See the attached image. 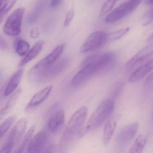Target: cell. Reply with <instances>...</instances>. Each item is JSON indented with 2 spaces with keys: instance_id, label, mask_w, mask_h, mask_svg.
Wrapping results in <instances>:
<instances>
[{
  "instance_id": "1",
  "label": "cell",
  "mask_w": 153,
  "mask_h": 153,
  "mask_svg": "<svg viewBox=\"0 0 153 153\" xmlns=\"http://www.w3.org/2000/svg\"><path fill=\"white\" fill-rule=\"evenodd\" d=\"M114 58V54L112 52L97 53L87 57L80 64V71L71 80L72 85L79 86L85 84L94 76L110 67Z\"/></svg>"
},
{
  "instance_id": "2",
  "label": "cell",
  "mask_w": 153,
  "mask_h": 153,
  "mask_svg": "<svg viewBox=\"0 0 153 153\" xmlns=\"http://www.w3.org/2000/svg\"><path fill=\"white\" fill-rule=\"evenodd\" d=\"M114 104L115 101L111 99L102 101L91 115L85 128L86 131L93 130L101 126L113 111Z\"/></svg>"
},
{
  "instance_id": "3",
  "label": "cell",
  "mask_w": 153,
  "mask_h": 153,
  "mask_svg": "<svg viewBox=\"0 0 153 153\" xmlns=\"http://www.w3.org/2000/svg\"><path fill=\"white\" fill-rule=\"evenodd\" d=\"M87 114V108L83 106L78 109L71 117L62 136L63 143L71 140L76 134L78 136L81 127L86 119Z\"/></svg>"
},
{
  "instance_id": "4",
  "label": "cell",
  "mask_w": 153,
  "mask_h": 153,
  "mask_svg": "<svg viewBox=\"0 0 153 153\" xmlns=\"http://www.w3.org/2000/svg\"><path fill=\"white\" fill-rule=\"evenodd\" d=\"M143 0H128L113 10L105 19V23L112 24L118 22L131 14Z\"/></svg>"
},
{
  "instance_id": "5",
  "label": "cell",
  "mask_w": 153,
  "mask_h": 153,
  "mask_svg": "<svg viewBox=\"0 0 153 153\" xmlns=\"http://www.w3.org/2000/svg\"><path fill=\"white\" fill-rule=\"evenodd\" d=\"M27 124L25 118L20 119L12 128L8 137L7 142L0 152L10 153L14 148L17 146L22 139Z\"/></svg>"
},
{
  "instance_id": "6",
  "label": "cell",
  "mask_w": 153,
  "mask_h": 153,
  "mask_svg": "<svg viewBox=\"0 0 153 153\" xmlns=\"http://www.w3.org/2000/svg\"><path fill=\"white\" fill-rule=\"evenodd\" d=\"M24 8L17 9L8 17L3 27V32L10 36L18 35L21 31V24L25 13Z\"/></svg>"
},
{
  "instance_id": "7",
  "label": "cell",
  "mask_w": 153,
  "mask_h": 153,
  "mask_svg": "<svg viewBox=\"0 0 153 153\" xmlns=\"http://www.w3.org/2000/svg\"><path fill=\"white\" fill-rule=\"evenodd\" d=\"M108 41V33L103 31H97L92 33L87 38L80 47L81 53L93 51L102 47Z\"/></svg>"
},
{
  "instance_id": "8",
  "label": "cell",
  "mask_w": 153,
  "mask_h": 153,
  "mask_svg": "<svg viewBox=\"0 0 153 153\" xmlns=\"http://www.w3.org/2000/svg\"><path fill=\"white\" fill-rule=\"evenodd\" d=\"M64 47L65 45L64 44H61L56 46L50 54L37 62L32 68L29 72L30 76H33L38 72L49 68L56 63V61L63 52Z\"/></svg>"
},
{
  "instance_id": "9",
  "label": "cell",
  "mask_w": 153,
  "mask_h": 153,
  "mask_svg": "<svg viewBox=\"0 0 153 153\" xmlns=\"http://www.w3.org/2000/svg\"><path fill=\"white\" fill-rule=\"evenodd\" d=\"M138 128V123L133 122L121 130L115 141L117 149L121 151L127 147L137 134Z\"/></svg>"
},
{
  "instance_id": "10",
  "label": "cell",
  "mask_w": 153,
  "mask_h": 153,
  "mask_svg": "<svg viewBox=\"0 0 153 153\" xmlns=\"http://www.w3.org/2000/svg\"><path fill=\"white\" fill-rule=\"evenodd\" d=\"M69 63L68 58L62 59L49 68L45 69L31 77L38 81H45L56 76L67 68Z\"/></svg>"
},
{
  "instance_id": "11",
  "label": "cell",
  "mask_w": 153,
  "mask_h": 153,
  "mask_svg": "<svg viewBox=\"0 0 153 153\" xmlns=\"http://www.w3.org/2000/svg\"><path fill=\"white\" fill-rule=\"evenodd\" d=\"M48 142V136L47 132L45 131H41L33 137L27 152H45L47 148Z\"/></svg>"
},
{
  "instance_id": "12",
  "label": "cell",
  "mask_w": 153,
  "mask_h": 153,
  "mask_svg": "<svg viewBox=\"0 0 153 153\" xmlns=\"http://www.w3.org/2000/svg\"><path fill=\"white\" fill-rule=\"evenodd\" d=\"M153 54V44L148 45L136 53L126 63L127 70L132 68L134 66L141 63Z\"/></svg>"
},
{
  "instance_id": "13",
  "label": "cell",
  "mask_w": 153,
  "mask_h": 153,
  "mask_svg": "<svg viewBox=\"0 0 153 153\" xmlns=\"http://www.w3.org/2000/svg\"><path fill=\"white\" fill-rule=\"evenodd\" d=\"M65 121V114L61 110L55 113L51 117L48 121V128L53 133L59 131L62 127Z\"/></svg>"
},
{
  "instance_id": "14",
  "label": "cell",
  "mask_w": 153,
  "mask_h": 153,
  "mask_svg": "<svg viewBox=\"0 0 153 153\" xmlns=\"http://www.w3.org/2000/svg\"><path fill=\"white\" fill-rule=\"evenodd\" d=\"M53 89L52 86H48L35 94L26 106L29 109L41 104L49 96Z\"/></svg>"
},
{
  "instance_id": "15",
  "label": "cell",
  "mask_w": 153,
  "mask_h": 153,
  "mask_svg": "<svg viewBox=\"0 0 153 153\" xmlns=\"http://www.w3.org/2000/svg\"><path fill=\"white\" fill-rule=\"evenodd\" d=\"M45 42L42 40L36 42L32 49L29 50L25 55V57L19 63V66L23 67L36 58L42 51Z\"/></svg>"
},
{
  "instance_id": "16",
  "label": "cell",
  "mask_w": 153,
  "mask_h": 153,
  "mask_svg": "<svg viewBox=\"0 0 153 153\" xmlns=\"http://www.w3.org/2000/svg\"><path fill=\"white\" fill-rule=\"evenodd\" d=\"M23 73L24 70H19L13 75L5 88L4 91V95L5 96L10 95L17 88L22 79Z\"/></svg>"
},
{
  "instance_id": "17",
  "label": "cell",
  "mask_w": 153,
  "mask_h": 153,
  "mask_svg": "<svg viewBox=\"0 0 153 153\" xmlns=\"http://www.w3.org/2000/svg\"><path fill=\"white\" fill-rule=\"evenodd\" d=\"M21 93H22V89L21 88H19L13 93V94L10 97L9 100L7 102L6 105L1 109V111L0 116L1 119L5 115L9 113L11 110L13 109L15 105L18 100Z\"/></svg>"
},
{
  "instance_id": "18",
  "label": "cell",
  "mask_w": 153,
  "mask_h": 153,
  "mask_svg": "<svg viewBox=\"0 0 153 153\" xmlns=\"http://www.w3.org/2000/svg\"><path fill=\"white\" fill-rule=\"evenodd\" d=\"M116 127V122L113 119L108 120L106 122L103 133V142L105 146L110 143Z\"/></svg>"
},
{
  "instance_id": "19",
  "label": "cell",
  "mask_w": 153,
  "mask_h": 153,
  "mask_svg": "<svg viewBox=\"0 0 153 153\" xmlns=\"http://www.w3.org/2000/svg\"><path fill=\"white\" fill-rule=\"evenodd\" d=\"M152 69H153V59L148 62L146 64L138 68L133 72L132 76L136 80H140Z\"/></svg>"
},
{
  "instance_id": "20",
  "label": "cell",
  "mask_w": 153,
  "mask_h": 153,
  "mask_svg": "<svg viewBox=\"0 0 153 153\" xmlns=\"http://www.w3.org/2000/svg\"><path fill=\"white\" fill-rule=\"evenodd\" d=\"M14 48L17 54L20 56H25L30 49L28 42L21 38H17L14 43Z\"/></svg>"
},
{
  "instance_id": "21",
  "label": "cell",
  "mask_w": 153,
  "mask_h": 153,
  "mask_svg": "<svg viewBox=\"0 0 153 153\" xmlns=\"http://www.w3.org/2000/svg\"><path fill=\"white\" fill-rule=\"evenodd\" d=\"M35 128V125L31 126V128L28 130V131L26 134L25 136L24 137L21 145L16 152L24 153V152H27L28 146L33 138Z\"/></svg>"
},
{
  "instance_id": "22",
  "label": "cell",
  "mask_w": 153,
  "mask_h": 153,
  "mask_svg": "<svg viewBox=\"0 0 153 153\" xmlns=\"http://www.w3.org/2000/svg\"><path fill=\"white\" fill-rule=\"evenodd\" d=\"M147 138L146 136L140 135L137 138L130 149V153H140L143 151L146 146Z\"/></svg>"
},
{
  "instance_id": "23",
  "label": "cell",
  "mask_w": 153,
  "mask_h": 153,
  "mask_svg": "<svg viewBox=\"0 0 153 153\" xmlns=\"http://www.w3.org/2000/svg\"><path fill=\"white\" fill-rule=\"evenodd\" d=\"M44 7V3L41 1L37 3L27 18V23L29 25L34 24L38 20Z\"/></svg>"
},
{
  "instance_id": "24",
  "label": "cell",
  "mask_w": 153,
  "mask_h": 153,
  "mask_svg": "<svg viewBox=\"0 0 153 153\" xmlns=\"http://www.w3.org/2000/svg\"><path fill=\"white\" fill-rule=\"evenodd\" d=\"M17 0H3V2L1 5L0 9V19L1 22L5 16L10 11L16 2Z\"/></svg>"
},
{
  "instance_id": "25",
  "label": "cell",
  "mask_w": 153,
  "mask_h": 153,
  "mask_svg": "<svg viewBox=\"0 0 153 153\" xmlns=\"http://www.w3.org/2000/svg\"><path fill=\"white\" fill-rule=\"evenodd\" d=\"M16 119V115L10 116L6 120L0 127V137H2L10 128Z\"/></svg>"
},
{
  "instance_id": "26",
  "label": "cell",
  "mask_w": 153,
  "mask_h": 153,
  "mask_svg": "<svg viewBox=\"0 0 153 153\" xmlns=\"http://www.w3.org/2000/svg\"><path fill=\"white\" fill-rule=\"evenodd\" d=\"M130 29V27H125L108 33V41L114 42L120 39L128 33Z\"/></svg>"
},
{
  "instance_id": "27",
  "label": "cell",
  "mask_w": 153,
  "mask_h": 153,
  "mask_svg": "<svg viewBox=\"0 0 153 153\" xmlns=\"http://www.w3.org/2000/svg\"><path fill=\"white\" fill-rule=\"evenodd\" d=\"M119 0H107L101 7L99 16L102 17L108 14L112 9L114 5Z\"/></svg>"
},
{
  "instance_id": "28",
  "label": "cell",
  "mask_w": 153,
  "mask_h": 153,
  "mask_svg": "<svg viewBox=\"0 0 153 153\" xmlns=\"http://www.w3.org/2000/svg\"><path fill=\"white\" fill-rule=\"evenodd\" d=\"M144 88L148 92L153 91V72L147 77L144 85Z\"/></svg>"
},
{
  "instance_id": "29",
  "label": "cell",
  "mask_w": 153,
  "mask_h": 153,
  "mask_svg": "<svg viewBox=\"0 0 153 153\" xmlns=\"http://www.w3.org/2000/svg\"><path fill=\"white\" fill-rule=\"evenodd\" d=\"M123 88V85L121 83H117L115 84V85L114 86L113 89L112 90L111 92V98L112 100L115 101V99L117 97L119 96L120 93L121 92L122 89Z\"/></svg>"
},
{
  "instance_id": "30",
  "label": "cell",
  "mask_w": 153,
  "mask_h": 153,
  "mask_svg": "<svg viewBox=\"0 0 153 153\" xmlns=\"http://www.w3.org/2000/svg\"><path fill=\"white\" fill-rule=\"evenodd\" d=\"M75 12L73 10H71L68 12L65 17V20L63 23V26L65 27H68L71 23V21L74 18Z\"/></svg>"
},
{
  "instance_id": "31",
  "label": "cell",
  "mask_w": 153,
  "mask_h": 153,
  "mask_svg": "<svg viewBox=\"0 0 153 153\" xmlns=\"http://www.w3.org/2000/svg\"><path fill=\"white\" fill-rule=\"evenodd\" d=\"M39 36V30L37 27H34L30 32V37L33 39L38 38Z\"/></svg>"
},
{
  "instance_id": "32",
  "label": "cell",
  "mask_w": 153,
  "mask_h": 153,
  "mask_svg": "<svg viewBox=\"0 0 153 153\" xmlns=\"http://www.w3.org/2000/svg\"><path fill=\"white\" fill-rule=\"evenodd\" d=\"M62 1V0H51L50 3V6L52 8H55L59 7Z\"/></svg>"
},
{
  "instance_id": "33",
  "label": "cell",
  "mask_w": 153,
  "mask_h": 153,
  "mask_svg": "<svg viewBox=\"0 0 153 153\" xmlns=\"http://www.w3.org/2000/svg\"><path fill=\"white\" fill-rule=\"evenodd\" d=\"M0 43H1V49H7V43H6V41L4 40V39L2 38V37H1Z\"/></svg>"
},
{
  "instance_id": "34",
  "label": "cell",
  "mask_w": 153,
  "mask_h": 153,
  "mask_svg": "<svg viewBox=\"0 0 153 153\" xmlns=\"http://www.w3.org/2000/svg\"><path fill=\"white\" fill-rule=\"evenodd\" d=\"M144 2L147 5H153V0H144Z\"/></svg>"
},
{
  "instance_id": "35",
  "label": "cell",
  "mask_w": 153,
  "mask_h": 153,
  "mask_svg": "<svg viewBox=\"0 0 153 153\" xmlns=\"http://www.w3.org/2000/svg\"><path fill=\"white\" fill-rule=\"evenodd\" d=\"M150 17L152 19H153V10L151 12V13H150Z\"/></svg>"
},
{
  "instance_id": "36",
  "label": "cell",
  "mask_w": 153,
  "mask_h": 153,
  "mask_svg": "<svg viewBox=\"0 0 153 153\" xmlns=\"http://www.w3.org/2000/svg\"><path fill=\"white\" fill-rule=\"evenodd\" d=\"M152 120H153V112H152Z\"/></svg>"
},
{
  "instance_id": "37",
  "label": "cell",
  "mask_w": 153,
  "mask_h": 153,
  "mask_svg": "<svg viewBox=\"0 0 153 153\" xmlns=\"http://www.w3.org/2000/svg\"><path fill=\"white\" fill-rule=\"evenodd\" d=\"M151 38H153V33H152V35H151Z\"/></svg>"
}]
</instances>
